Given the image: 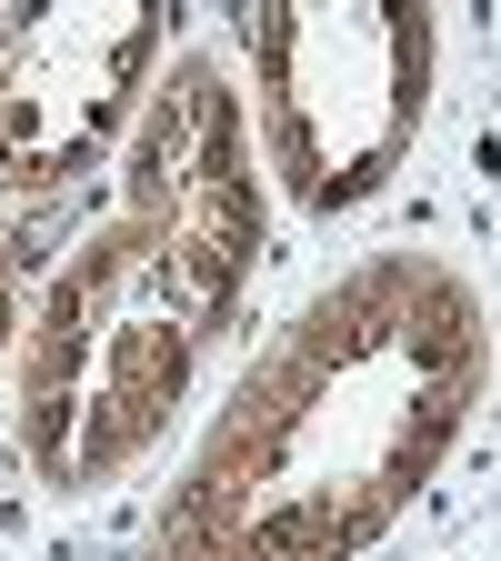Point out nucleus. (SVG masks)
Returning <instances> with one entry per match:
<instances>
[{
    "instance_id": "nucleus-2",
    "label": "nucleus",
    "mask_w": 501,
    "mask_h": 561,
    "mask_svg": "<svg viewBox=\"0 0 501 561\" xmlns=\"http://www.w3.org/2000/svg\"><path fill=\"white\" fill-rule=\"evenodd\" d=\"M261 271L251 121L210 50H181L121 151V210L70 251L21 321L11 432L41 491H111L191 401Z\"/></svg>"
},
{
    "instance_id": "nucleus-1",
    "label": "nucleus",
    "mask_w": 501,
    "mask_h": 561,
    "mask_svg": "<svg viewBox=\"0 0 501 561\" xmlns=\"http://www.w3.org/2000/svg\"><path fill=\"white\" fill-rule=\"evenodd\" d=\"M481 381V280L411 241L362 251L231 381L140 561H362L452 461Z\"/></svg>"
},
{
    "instance_id": "nucleus-3",
    "label": "nucleus",
    "mask_w": 501,
    "mask_h": 561,
    "mask_svg": "<svg viewBox=\"0 0 501 561\" xmlns=\"http://www.w3.org/2000/svg\"><path fill=\"white\" fill-rule=\"evenodd\" d=\"M442 31L411 0H271L251 11V111L301 221L362 210L432 121Z\"/></svg>"
},
{
    "instance_id": "nucleus-5",
    "label": "nucleus",
    "mask_w": 501,
    "mask_h": 561,
    "mask_svg": "<svg viewBox=\"0 0 501 561\" xmlns=\"http://www.w3.org/2000/svg\"><path fill=\"white\" fill-rule=\"evenodd\" d=\"M11 331H21V301H11V251H0V351H11Z\"/></svg>"
},
{
    "instance_id": "nucleus-4",
    "label": "nucleus",
    "mask_w": 501,
    "mask_h": 561,
    "mask_svg": "<svg viewBox=\"0 0 501 561\" xmlns=\"http://www.w3.org/2000/svg\"><path fill=\"white\" fill-rule=\"evenodd\" d=\"M161 0H41L0 21V181L70 191L111 161L130 111L151 101L161 60Z\"/></svg>"
}]
</instances>
